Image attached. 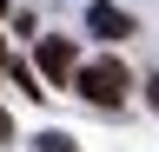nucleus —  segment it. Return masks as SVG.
I'll list each match as a JSON object with an SVG mask.
<instances>
[{"mask_svg": "<svg viewBox=\"0 0 159 152\" xmlns=\"http://www.w3.org/2000/svg\"><path fill=\"white\" fill-rule=\"evenodd\" d=\"M73 86L86 93L93 106H119V99H126V66H119V60H93V66L73 73Z\"/></svg>", "mask_w": 159, "mask_h": 152, "instance_id": "obj_1", "label": "nucleus"}, {"mask_svg": "<svg viewBox=\"0 0 159 152\" xmlns=\"http://www.w3.org/2000/svg\"><path fill=\"white\" fill-rule=\"evenodd\" d=\"M40 73H47L53 86H66L73 73H80V60H73V40H60V33H47V40H40Z\"/></svg>", "mask_w": 159, "mask_h": 152, "instance_id": "obj_2", "label": "nucleus"}, {"mask_svg": "<svg viewBox=\"0 0 159 152\" xmlns=\"http://www.w3.org/2000/svg\"><path fill=\"white\" fill-rule=\"evenodd\" d=\"M86 27L99 33V40H133V13L113 7V0H93V7H86Z\"/></svg>", "mask_w": 159, "mask_h": 152, "instance_id": "obj_3", "label": "nucleus"}, {"mask_svg": "<svg viewBox=\"0 0 159 152\" xmlns=\"http://www.w3.org/2000/svg\"><path fill=\"white\" fill-rule=\"evenodd\" d=\"M33 152H73V139H66V132H40V145Z\"/></svg>", "mask_w": 159, "mask_h": 152, "instance_id": "obj_4", "label": "nucleus"}, {"mask_svg": "<svg viewBox=\"0 0 159 152\" xmlns=\"http://www.w3.org/2000/svg\"><path fill=\"white\" fill-rule=\"evenodd\" d=\"M146 99H152V106H159V73H152V80H146Z\"/></svg>", "mask_w": 159, "mask_h": 152, "instance_id": "obj_5", "label": "nucleus"}, {"mask_svg": "<svg viewBox=\"0 0 159 152\" xmlns=\"http://www.w3.org/2000/svg\"><path fill=\"white\" fill-rule=\"evenodd\" d=\"M0 66H7V40H0Z\"/></svg>", "mask_w": 159, "mask_h": 152, "instance_id": "obj_6", "label": "nucleus"}, {"mask_svg": "<svg viewBox=\"0 0 159 152\" xmlns=\"http://www.w3.org/2000/svg\"><path fill=\"white\" fill-rule=\"evenodd\" d=\"M0 13H7V0H0Z\"/></svg>", "mask_w": 159, "mask_h": 152, "instance_id": "obj_7", "label": "nucleus"}]
</instances>
